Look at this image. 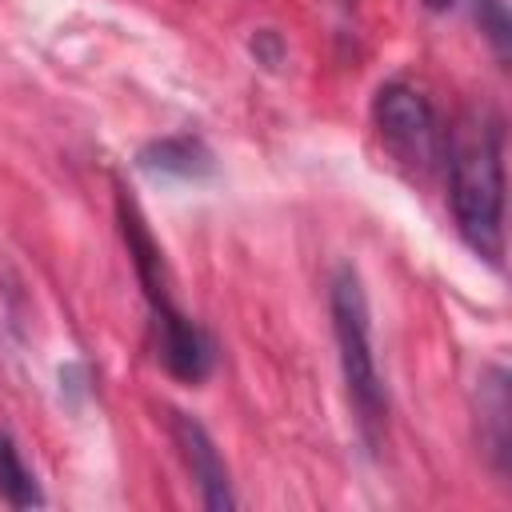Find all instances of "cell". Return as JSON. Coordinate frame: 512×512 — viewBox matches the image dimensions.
<instances>
[{
	"instance_id": "cell-1",
	"label": "cell",
	"mask_w": 512,
	"mask_h": 512,
	"mask_svg": "<svg viewBox=\"0 0 512 512\" xmlns=\"http://www.w3.org/2000/svg\"><path fill=\"white\" fill-rule=\"evenodd\" d=\"M448 156V204L460 240L500 268L504 256V124L480 108L460 120L444 140Z\"/></svg>"
},
{
	"instance_id": "cell-2",
	"label": "cell",
	"mask_w": 512,
	"mask_h": 512,
	"mask_svg": "<svg viewBox=\"0 0 512 512\" xmlns=\"http://www.w3.org/2000/svg\"><path fill=\"white\" fill-rule=\"evenodd\" d=\"M116 216H120V236L128 244L136 280L144 288L148 300V316H152V336H156V360L164 364L168 376L184 380V384H200L212 372L216 348L208 340V332L188 320V312L176 308L172 292H168V272H164V252L156 248L148 220L140 216L136 200H128L124 192L116 196Z\"/></svg>"
},
{
	"instance_id": "cell-3",
	"label": "cell",
	"mask_w": 512,
	"mask_h": 512,
	"mask_svg": "<svg viewBox=\"0 0 512 512\" xmlns=\"http://www.w3.org/2000/svg\"><path fill=\"white\" fill-rule=\"evenodd\" d=\"M328 308H332V336L340 352V372L348 388V404L356 412L360 440L368 452H380L384 428H388V392L376 368V348H372V312L364 296V280L352 264H340L328 284Z\"/></svg>"
},
{
	"instance_id": "cell-4",
	"label": "cell",
	"mask_w": 512,
	"mask_h": 512,
	"mask_svg": "<svg viewBox=\"0 0 512 512\" xmlns=\"http://www.w3.org/2000/svg\"><path fill=\"white\" fill-rule=\"evenodd\" d=\"M372 124L388 156L416 180L432 176L444 160V128L432 100L408 80H384L372 100Z\"/></svg>"
},
{
	"instance_id": "cell-5",
	"label": "cell",
	"mask_w": 512,
	"mask_h": 512,
	"mask_svg": "<svg viewBox=\"0 0 512 512\" xmlns=\"http://www.w3.org/2000/svg\"><path fill=\"white\" fill-rule=\"evenodd\" d=\"M168 436H172V444H176V452H180L188 476L196 480L204 508L228 512V508L236 504V496H232L228 468H224L220 448H216V440L208 436V428H204L196 416H188V412H180V408H168Z\"/></svg>"
},
{
	"instance_id": "cell-6",
	"label": "cell",
	"mask_w": 512,
	"mask_h": 512,
	"mask_svg": "<svg viewBox=\"0 0 512 512\" xmlns=\"http://www.w3.org/2000/svg\"><path fill=\"white\" fill-rule=\"evenodd\" d=\"M508 372L500 364H488L476 380V424H480V444L496 468V476H508L512 460V436H508Z\"/></svg>"
},
{
	"instance_id": "cell-7",
	"label": "cell",
	"mask_w": 512,
	"mask_h": 512,
	"mask_svg": "<svg viewBox=\"0 0 512 512\" xmlns=\"http://www.w3.org/2000/svg\"><path fill=\"white\" fill-rule=\"evenodd\" d=\"M136 164L156 176V180H204L212 176L216 160L208 152V144L192 132H176V136H160V140H148L140 152H136Z\"/></svg>"
},
{
	"instance_id": "cell-8",
	"label": "cell",
	"mask_w": 512,
	"mask_h": 512,
	"mask_svg": "<svg viewBox=\"0 0 512 512\" xmlns=\"http://www.w3.org/2000/svg\"><path fill=\"white\" fill-rule=\"evenodd\" d=\"M0 500H8L12 508H40L44 492L32 476V468L24 464L20 448L12 444L8 432H0Z\"/></svg>"
},
{
	"instance_id": "cell-9",
	"label": "cell",
	"mask_w": 512,
	"mask_h": 512,
	"mask_svg": "<svg viewBox=\"0 0 512 512\" xmlns=\"http://www.w3.org/2000/svg\"><path fill=\"white\" fill-rule=\"evenodd\" d=\"M476 24H480V32L492 40L496 56L504 60V56H508V40H512V24H508L504 0H476Z\"/></svg>"
},
{
	"instance_id": "cell-10",
	"label": "cell",
	"mask_w": 512,
	"mask_h": 512,
	"mask_svg": "<svg viewBox=\"0 0 512 512\" xmlns=\"http://www.w3.org/2000/svg\"><path fill=\"white\" fill-rule=\"evenodd\" d=\"M252 52H256V60H264L268 68H276L280 56H284V48H280V40H276L272 28H260V32L252 36Z\"/></svg>"
},
{
	"instance_id": "cell-11",
	"label": "cell",
	"mask_w": 512,
	"mask_h": 512,
	"mask_svg": "<svg viewBox=\"0 0 512 512\" xmlns=\"http://www.w3.org/2000/svg\"><path fill=\"white\" fill-rule=\"evenodd\" d=\"M452 4H456V0H424V8H428V12H448Z\"/></svg>"
}]
</instances>
